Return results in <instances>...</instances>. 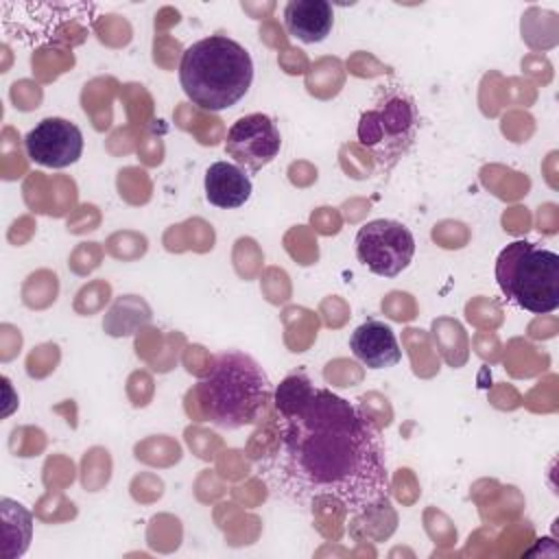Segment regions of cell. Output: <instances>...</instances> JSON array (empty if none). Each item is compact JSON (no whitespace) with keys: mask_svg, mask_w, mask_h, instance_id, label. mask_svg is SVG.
Listing matches in <instances>:
<instances>
[{"mask_svg":"<svg viewBox=\"0 0 559 559\" xmlns=\"http://www.w3.org/2000/svg\"><path fill=\"white\" fill-rule=\"evenodd\" d=\"M273 476L299 502L334 500L354 515L389 507L391 480L373 424L345 397L290 373L275 391Z\"/></svg>","mask_w":559,"mask_h":559,"instance_id":"cell-1","label":"cell"},{"mask_svg":"<svg viewBox=\"0 0 559 559\" xmlns=\"http://www.w3.org/2000/svg\"><path fill=\"white\" fill-rule=\"evenodd\" d=\"M419 114L413 96L402 85H380L373 107L358 120V142L376 159L380 173H389L413 146Z\"/></svg>","mask_w":559,"mask_h":559,"instance_id":"cell-5","label":"cell"},{"mask_svg":"<svg viewBox=\"0 0 559 559\" xmlns=\"http://www.w3.org/2000/svg\"><path fill=\"white\" fill-rule=\"evenodd\" d=\"M356 255L373 275L395 277L411 264L415 238L400 221L376 218L358 229Z\"/></svg>","mask_w":559,"mask_h":559,"instance_id":"cell-6","label":"cell"},{"mask_svg":"<svg viewBox=\"0 0 559 559\" xmlns=\"http://www.w3.org/2000/svg\"><path fill=\"white\" fill-rule=\"evenodd\" d=\"M273 393L266 371L245 352L227 349L210 360L197 384V397L207 421L225 430L253 424Z\"/></svg>","mask_w":559,"mask_h":559,"instance_id":"cell-3","label":"cell"},{"mask_svg":"<svg viewBox=\"0 0 559 559\" xmlns=\"http://www.w3.org/2000/svg\"><path fill=\"white\" fill-rule=\"evenodd\" d=\"M253 61L249 50L227 35H210L188 46L179 61L186 98L205 111L234 107L249 92Z\"/></svg>","mask_w":559,"mask_h":559,"instance_id":"cell-2","label":"cell"},{"mask_svg":"<svg viewBox=\"0 0 559 559\" xmlns=\"http://www.w3.org/2000/svg\"><path fill=\"white\" fill-rule=\"evenodd\" d=\"M502 295L533 314L559 308V255L537 242L513 240L496 260Z\"/></svg>","mask_w":559,"mask_h":559,"instance_id":"cell-4","label":"cell"},{"mask_svg":"<svg viewBox=\"0 0 559 559\" xmlns=\"http://www.w3.org/2000/svg\"><path fill=\"white\" fill-rule=\"evenodd\" d=\"M205 199L221 210H236L245 205L253 192L251 177L238 164L214 162L205 170Z\"/></svg>","mask_w":559,"mask_h":559,"instance_id":"cell-11","label":"cell"},{"mask_svg":"<svg viewBox=\"0 0 559 559\" xmlns=\"http://www.w3.org/2000/svg\"><path fill=\"white\" fill-rule=\"evenodd\" d=\"M284 26L290 37L319 44L334 26V9L328 0H290L284 7Z\"/></svg>","mask_w":559,"mask_h":559,"instance_id":"cell-10","label":"cell"},{"mask_svg":"<svg viewBox=\"0 0 559 559\" xmlns=\"http://www.w3.org/2000/svg\"><path fill=\"white\" fill-rule=\"evenodd\" d=\"M282 148V135L266 114H247L238 118L225 138V153L247 173L266 168Z\"/></svg>","mask_w":559,"mask_h":559,"instance_id":"cell-7","label":"cell"},{"mask_svg":"<svg viewBox=\"0 0 559 559\" xmlns=\"http://www.w3.org/2000/svg\"><path fill=\"white\" fill-rule=\"evenodd\" d=\"M352 354L369 369H389L402 360L395 332L380 319H367L349 336Z\"/></svg>","mask_w":559,"mask_h":559,"instance_id":"cell-9","label":"cell"},{"mask_svg":"<svg viewBox=\"0 0 559 559\" xmlns=\"http://www.w3.org/2000/svg\"><path fill=\"white\" fill-rule=\"evenodd\" d=\"M26 157L46 168H66L79 162L83 153V133L81 129L59 116L39 120L24 135Z\"/></svg>","mask_w":559,"mask_h":559,"instance_id":"cell-8","label":"cell"}]
</instances>
